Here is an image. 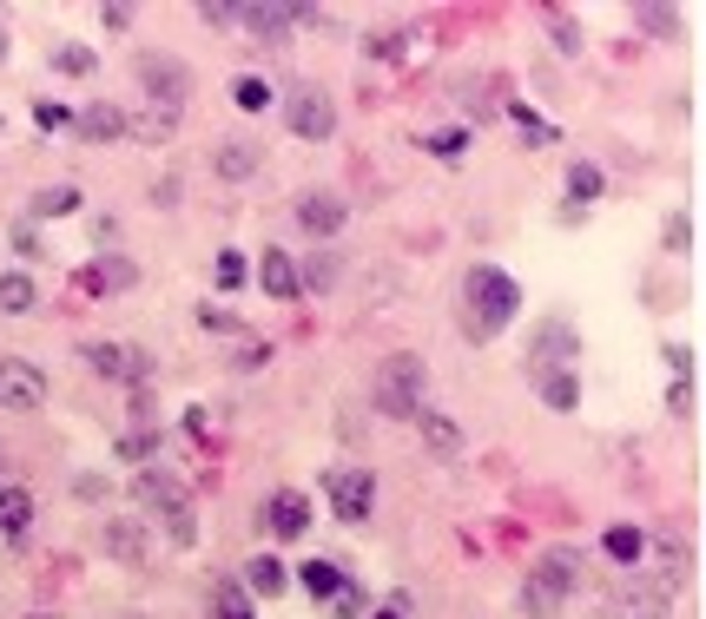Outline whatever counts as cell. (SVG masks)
<instances>
[{
  "label": "cell",
  "instance_id": "cell-18",
  "mask_svg": "<svg viewBox=\"0 0 706 619\" xmlns=\"http://www.w3.org/2000/svg\"><path fill=\"white\" fill-rule=\"evenodd\" d=\"M73 132H80L87 145H119V139H126V113H119V106H106V100H93L80 119H73Z\"/></svg>",
  "mask_w": 706,
  "mask_h": 619
},
{
  "label": "cell",
  "instance_id": "cell-3",
  "mask_svg": "<svg viewBox=\"0 0 706 619\" xmlns=\"http://www.w3.org/2000/svg\"><path fill=\"white\" fill-rule=\"evenodd\" d=\"M568 593H575V554L568 547H548L528 567V580H522V612L528 619H555L568 606Z\"/></svg>",
  "mask_w": 706,
  "mask_h": 619
},
{
  "label": "cell",
  "instance_id": "cell-5",
  "mask_svg": "<svg viewBox=\"0 0 706 619\" xmlns=\"http://www.w3.org/2000/svg\"><path fill=\"white\" fill-rule=\"evenodd\" d=\"M284 126H291L297 139H310V145H324V139L337 132V106H331V93H318V86H297V93L284 100Z\"/></svg>",
  "mask_w": 706,
  "mask_h": 619
},
{
  "label": "cell",
  "instance_id": "cell-50",
  "mask_svg": "<svg viewBox=\"0 0 706 619\" xmlns=\"http://www.w3.org/2000/svg\"><path fill=\"white\" fill-rule=\"evenodd\" d=\"M60 119H66V113H60V106H34V126H40V132H53V126H60Z\"/></svg>",
  "mask_w": 706,
  "mask_h": 619
},
{
  "label": "cell",
  "instance_id": "cell-49",
  "mask_svg": "<svg viewBox=\"0 0 706 619\" xmlns=\"http://www.w3.org/2000/svg\"><path fill=\"white\" fill-rule=\"evenodd\" d=\"M198 323L205 330H239V317H231V310H198Z\"/></svg>",
  "mask_w": 706,
  "mask_h": 619
},
{
  "label": "cell",
  "instance_id": "cell-4",
  "mask_svg": "<svg viewBox=\"0 0 706 619\" xmlns=\"http://www.w3.org/2000/svg\"><path fill=\"white\" fill-rule=\"evenodd\" d=\"M132 73H139V86H145V100L152 106H185V93H192V73L179 66V60H166V53H139L132 60Z\"/></svg>",
  "mask_w": 706,
  "mask_h": 619
},
{
  "label": "cell",
  "instance_id": "cell-37",
  "mask_svg": "<svg viewBox=\"0 0 706 619\" xmlns=\"http://www.w3.org/2000/svg\"><path fill=\"white\" fill-rule=\"evenodd\" d=\"M119 455H126V462H152V455H159V435H152V422H145L139 435H126V441H119Z\"/></svg>",
  "mask_w": 706,
  "mask_h": 619
},
{
  "label": "cell",
  "instance_id": "cell-39",
  "mask_svg": "<svg viewBox=\"0 0 706 619\" xmlns=\"http://www.w3.org/2000/svg\"><path fill=\"white\" fill-rule=\"evenodd\" d=\"M515 126H522V139H528V145H555V126H541L528 106H515Z\"/></svg>",
  "mask_w": 706,
  "mask_h": 619
},
{
  "label": "cell",
  "instance_id": "cell-9",
  "mask_svg": "<svg viewBox=\"0 0 706 619\" xmlns=\"http://www.w3.org/2000/svg\"><path fill=\"white\" fill-rule=\"evenodd\" d=\"M370 501H376V475L370 468H337L331 475V514L337 520H370Z\"/></svg>",
  "mask_w": 706,
  "mask_h": 619
},
{
  "label": "cell",
  "instance_id": "cell-14",
  "mask_svg": "<svg viewBox=\"0 0 706 619\" xmlns=\"http://www.w3.org/2000/svg\"><path fill=\"white\" fill-rule=\"evenodd\" d=\"M258 165H265V145L258 139H218V152H211V171H218L224 185H245Z\"/></svg>",
  "mask_w": 706,
  "mask_h": 619
},
{
  "label": "cell",
  "instance_id": "cell-1",
  "mask_svg": "<svg viewBox=\"0 0 706 619\" xmlns=\"http://www.w3.org/2000/svg\"><path fill=\"white\" fill-rule=\"evenodd\" d=\"M515 304H522V291H515V278L509 271H496V263H476V271L462 278V330H468V343H496L509 323H515Z\"/></svg>",
  "mask_w": 706,
  "mask_h": 619
},
{
  "label": "cell",
  "instance_id": "cell-43",
  "mask_svg": "<svg viewBox=\"0 0 706 619\" xmlns=\"http://www.w3.org/2000/svg\"><path fill=\"white\" fill-rule=\"evenodd\" d=\"M331 599H337V606H331L337 619H363V593H357V586H337Z\"/></svg>",
  "mask_w": 706,
  "mask_h": 619
},
{
  "label": "cell",
  "instance_id": "cell-7",
  "mask_svg": "<svg viewBox=\"0 0 706 619\" xmlns=\"http://www.w3.org/2000/svg\"><path fill=\"white\" fill-rule=\"evenodd\" d=\"M304 21H318L310 8H291V0H258V8H239V27L252 34V40H284L291 27H304Z\"/></svg>",
  "mask_w": 706,
  "mask_h": 619
},
{
  "label": "cell",
  "instance_id": "cell-20",
  "mask_svg": "<svg viewBox=\"0 0 706 619\" xmlns=\"http://www.w3.org/2000/svg\"><path fill=\"white\" fill-rule=\"evenodd\" d=\"M535 396L555 409V415H575V409H581V383H575V370H535Z\"/></svg>",
  "mask_w": 706,
  "mask_h": 619
},
{
  "label": "cell",
  "instance_id": "cell-40",
  "mask_svg": "<svg viewBox=\"0 0 706 619\" xmlns=\"http://www.w3.org/2000/svg\"><path fill=\"white\" fill-rule=\"evenodd\" d=\"M265 363H271V343H239V357H231V370H245V376L265 370Z\"/></svg>",
  "mask_w": 706,
  "mask_h": 619
},
{
  "label": "cell",
  "instance_id": "cell-25",
  "mask_svg": "<svg viewBox=\"0 0 706 619\" xmlns=\"http://www.w3.org/2000/svg\"><path fill=\"white\" fill-rule=\"evenodd\" d=\"M34 304H40V291H34L27 271H8V278H0V317H27Z\"/></svg>",
  "mask_w": 706,
  "mask_h": 619
},
{
  "label": "cell",
  "instance_id": "cell-46",
  "mask_svg": "<svg viewBox=\"0 0 706 619\" xmlns=\"http://www.w3.org/2000/svg\"><path fill=\"white\" fill-rule=\"evenodd\" d=\"M660 237H667V250H686V244H693V224H686V218H667Z\"/></svg>",
  "mask_w": 706,
  "mask_h": 619
},
{
  "label": "cell",
  "instance_id": "cell-42",
  "mask_svg": "<svg viewBox=\"0 0 706 619\" xmlns=\"http://www.w3.org/2000/svg\"><path fill=\"white\" fill-rule=\"evenodd\" d=\"M218 284H224V291H239V284H245V257H239V250H224V257H218Z\"/></svg>",
  "mask_w": 706,
  "mask_h": 619
},
{
  "label": "cell",
  "instance_id": "cell-54",
  "mask_svg": "<svg viewBox=\"0 0 706 619\" xmlns=\"http://www.w3.org/2000/svg\"><path fill=\"white\" fill-rule=\"evenodd\" d=\"M0 468H8V462H0Z\"/></svg>",
  "mask_w": 706,
  "mask_h": 619
},
{
  "label": "cell",
  "instance_id": "cell-32",
  "mask_svg": "<svg viewBox=\"0 0 706 619\" xmlns=\"http://www.w3.org/2000/svg\"><path fill=\"white\" fill-rule=\"evenodd\" d=\"M73 211H80V192H73V185H47L34 198V218H73Z\"/></svg>",
  "mask_w": 706,
  "mask_h": 619
},
{
  "label": "cell",
  "instance_id": "cell-44",
  "mask_svg": "<svg viewBox=\"0 0 706 619\" xmlns=\"http://www.w3.org/2000/svg\"><path fill=\"white\" fill-rule=\"evenodd\" d=\"M73 494H80V501H106L113 488H106V475H80V481H73Z\"/></svg>",
  "mask_w": 706,
  "mask_h": 619
},
{
  "label": "cell",
  "instance_id": "cell-51",
  "mask_svg": "<svg viewBox=\"0 0 706 619\" xmlns=\"http://www.w3.org/2000/svg\"><path fill=\"white\" fill-rule=\"evenodd\" d=\"M370 619H410V612H403V606H383V612H370Z\"/></svg>",
  "mask_w": 706,
  "mask_h": 619
},
{
  "label": "cell",
  "instance_id": "cell-48",
  "mask_svg": "<svg viewBox=\"0 0 706 619\" xmlns=\"http://www.w3.org/2000/svg\"><path fill=\"white\" fill-rule=\"evenodd\" d=\"M14 250H21V257H27V263H34V257H40V250H47V244H40V237H34V224H21V231H14Z\"/></svg>",
  "mask_w": 706,
  "mask_h": 619
},
{
  "label": "cell",
  "instance_id": "cell-2",
  "mask_svg": "<svg viewBox=\"0 0 706 619\" xmlns=\"http://www.w3.org/2000/svg\"><path fill=\"white\" fill-rule=\"evenodd\" d=\"M423 389H429V370H423V357L397 349V357H383L370 402H376V415H389V422H416V409H423Z\"/></svg>",
  "mask_w": 706,
  "mask_h": 619
},
{
  "label": "cell",
  "instance_id": "cell-27",
  "mask_svg": "<svg viewBox=\"0 0 706 619\" xmlns=\"http://www.w3.org/2000/svg\"><path fill=\"white\" fill-rule=\"evenodd\" d=\"M34 520V494L27 488H0V534H27Z\"/></svg>",
  "mask_w": 706,
  "mask_h": 619
},
{
  "label": "cell",
  "instance_id": "cell-28",
  "mask_svg": "<svg viewBox=\"0 0 706 619\" xmlns=\"http://www.w3.org/2000/svg\"><path fill=\"white\" fill-rule=\"evenodd\" d=\"M211 619H252V593H245L239 580L211 586Z\"/></svg>",
  "mask_w": 706,
  "mask_h": 619
},
{
  "label": "cell",
  "instance_id": "cell-23",
  "mask_svg": "<svg viewBox=\"0 0 706 619\" xmlns=\"http://www.w3.org/2000/svg\"><path fill=\"white\" fill-rule=\"evenodd\" d=\"M239 586H245V593H258V599H278L291 580H284V560H278V554H252V560H245V580H239Z\"/></svg>",
  "mask_w": 706,
  "mask_h": 619
},
{
  "label": "cell",
  "instance_id": "cell-19",
  "mask_svg": "<svg viewBox=\"0 0 706 619\" xmlns=\"http://www.w3.org/2000/svg\"><path fill=\"white\" fill-rule=\"evenodd\" d=\"M132 278H139V271H132V257L106 250V257L87 263V278H80V284H87V297H106V291H132Z\"/></svg>",
  "mask_w": 706,
  "mask_h": 619
},
{
  "label": "cell",
  "instance_id": "cell-16",
  "mask_svg": "<svg viewBox=\"0 0 706 619\" xmlns=\"http://www.w3.org/2000/svg\"><path fill=\"white\" fill-rule=\"evenodd\" d=\"M607 619H673V599L660 586H620L607 599Z\"/></svg>",
  "mask_w": 706,
  "mask_h": 619
},
{
  "label": "cell",
  "instance_id": "cell-45",
  "mask_svg": "<svg viewBox=\"0 0 706 619\" xmlns=\"http://www.w3.org/2000/svg\"><path fill=\"white\" fill-rule=\"evenodd\" d=\"M555 47H562V53H581V27L562 21V14H555Z\"/></svg>",
  "mask_w": 706,
  "mask_h": 619
},
{
  "label": "cell",
  "instance_id": "cell-24",
  "mask_svg": "<svg viewBox=\"0 0 706 619\" xmlns=\"http://www.w3.org/2000/svg\"><path fill=\"white\" fill-rule=\"evenodd\" d=\"M654 560H660V580H654V586L673 599V593L686 586V567H693V554H686L680 541H660V547H654Z\"/></svg>",
  "mask_w": 706,
  "mask_h": 619
},
{
  "label": "cell",
  "instance_id": "cell-29",
  "mask_svg": "<svg viewBox=\"0 0 706 619\" xmlns=\"http://www.w3.org/2000/svg\"><path fill=\"white\" fill-rule=\"evenodd\" d=\"M601 185H607V179H601V165H588V158H575V165H568V198H575V205H594V198H601Z\"/></svg>",
  "mask_w": 706,
  "mask_h": 619
},
{
  "label": "cell",
  "instance_id": "cell-15",
  "mask_svg": "<svg viewBox=\"0 0 706 619\" xmlns=\"http://www.w3.org/2000/svg\"><path fill=\"white\" fill-rule=\"evenodd\" d=\"M416 435H423V449L436 455V462H455L462 455V422L455 415H442V409H416Z\"/></svg>",
  "mask_w": 706,
  "mask_h": 619
},
{
  "label": "cell",
  "instance_id": "cell-21",
  "mask_svg": "<svg viewBox=\"0 0 706 619\" xmlns=\"http://www.w3.org/2000/svg\"><path fill=\"white\" fill-rule=\"evenodd\" d=\"M172 132H179V113L172 106H145V113L126 119V139H139V145H172Z\"/></svg>",
  "mask_w": 706,
  "mask_h": 619
},
{
  "label": "cell",
  "instance_id": "cell-12",
  "mask_svg": "<svg viewBox=\"0 0 706 619\" xmlns=\"http://www.w3.org/2000/svg\"><path fill=\"white\" fill-rule=\"evenodd\" d=\"M100 547L119 560V567H145V514H113Z\"/></svg>",
  "mask_w": 706,
  "mask_h": 619
},
{
  "label": "cell",
  "instance_id": "cell-41",
  "mask_svg": "<svg viewBox=\"0 0 706 619\" xmlns=\"http://www.w3.org/2000/svg\"><path fill=\"white\" fill-rule=\"evenodd\" d=\"M403 40H410V34L383 27V34H370V53H376V60H397V53H403Z\"/></svg>",
  "mask_w": 706,
  "mask_h": 619
},
{
  "label": "cell",
  "instance_id": "cell-13",
  "mask_svg": "<svg viewBox=\"0 0 706 619\" xmlns=\"http://www.w3.org/2000/svg\"><path fill=\"white\" fill-rule=\"evenodd\" d=\"M265 527H271L278 541H297L304 527H310V494H304V488H278V494L265 501Z\"/></svg>",
  "mask_w": 706,
  "mask_h": 619
},
{
  "label": "cell",
  "instance_id": "cell-52",
  "mask_svg": "<svg viewBox=\"0 0 706 619\" xmlns=\"http://www.w3.org/2000/svg\"><path fill=\"white\" fill-rule=\"evenodd\" d=\"M0 60H8V34H0Z\"/></svg>",
  "mask_w": 706,
  "mask_h": 619
},
{
  "label": "cell",
  "instance_id": "cell-47",
  "mask_svg": "<svg viewBox=\"0 0 706 619\" xmlns=\"http://www.w3.org/2000/svg\"><path fill=\"white\" fill-rule=\"evenodd\" d=\"M152 205H159V211H172V205H179V179H172V171H166L159 185H152Z\"/></svg>",
  "mask_w": 706,
  "mask_h": 619
},
{
  "label": "cell",
  "instance_id": "cell-33",
  "mask_svg": "<svg viewBox=\"0 0 706 619\" xmlns=\"http://www.w3.org/2000/svg\"><path fill=\"white\" fill-rule=\"evenodd\" d=\"M166 541H172V547H192V541H198V520H192V501H172V507H166Z\"/></svg>",
  "mask_w": 706,
  "mask_h": 619
},
{
  "label": "cell",
  "instance_id": "cell-6",
  "mask_svg": "<svg viewBox=\"0 0 706 619\" xmlns=\"http://www.w3.org/2000/svg\"><path fill=\"white\" fill-rule=\"evenodd\" d=\"M40 402H47V376H40L27 357H0V409L27 415V409H40Z\"/></svg>",
  "mask_w": 706,
  "mask_h": 619
},
{
  "label": "cell",
  "instance_id": "cell-8",
  "mask_svg": "<svg viewBox=\"0 0 706 619\" xmlns=\"http://www.w3.org/2000/svg\"><path fill=\"white\" fill-rule=\"evenodd\" d=\"M87 363L93 376H113V383H152V357L132 343H87Z\"/></svg>",
  "mask_w": 706,
  "mask_h": 619
},
{
  "label": "cell",
  "instance_id": "cell-22",
  "mask_svg": "<svg viewBox=\"0 0 706 619\" xmlns=\"http://www.w3.org/2000/svg\"><path fill=\"white\" fill-rule=\"evenodd\" d=\"M132 501H139L145 514H166L172 501H185V488H179L172 475H159V468H145V475L132 481Z\"/></svg>",
  "mask_w": 706,
  "mask_h": 619
},
{
  "label": "cell",
  "instance_id": "cell-11",
  "mask_svg": "<svg viewBox=\"0 0 706 619\" xmlns=\"http://www.w3.org/2000/svg\"><path fill=\"white\" fill-rule=\"evenodd\" d=\"M350 224V198H337V192H304L297 198V231L304 237H337Z\"/></svg>",
  "mask_w": 706,
  "mask_h": 619
},
{
  "label": "cell",
  "instance_id": "cell-26",
  "mask_svg": "<svg viewBox=\"0 0 706 619\" xmlns=\"http://www.w3.org/2000/svg\"><path fill=\"white\" fill-rule=\"evenodd\" d=\"M601 547H607V560H614V567H634V560L647 554V534H641V527H607Z\"/></svg>",
  "mask_w": 706,
  "mask_h": 619
},
{
  "label": "cell",
  "instance_id": "cell-36",
  "mask_svg": "<svg viewBox=\"0 0 706 619\" xmlns=\"http://www.w3.org/2000/svg\"><path fill=\"white\" fill-rule=\"evenodd\" d=\"M423 145H429V152H436L442 165H455V158L468 152V126H449V132H436V139H423Z\"/></svg>",
  "mask_w": 706,
  "mask_h": 619
},
{
  "label": "cell",
  "instance_id": "cell-34",
  "mask_svg": "<svg viewBox=\"0 0 706 619\" xmlns=\"http://www.w3.org/2000/svg\"><path fill=\"white\" fill-rule=\"evenodd\" d=\"M53 66H60L66 79H80V73H93V47H80V40H66V47H53Z\"/></svg>",
  "mask_w": 706,
  "mask_h": 619
},
{
  "label": "cell",
  "instance_id": "cell-10",
  "mask_svg": "<svg viewBox=\"0 0 706 619\" xmlns=\"http://www.w3.org/2000/svg\"><path fill=\"white\" fill-rule=\"evenodd\" d=\"M575 349H581V336H575L568 317H541L535 323V370H575Z\"/></svg>",
  "mask_w": 706,
  "mask_h": 619
},
{
  "label": "cell",
  "instance_id": "cell-17",
  "mask_svg": "<svg viewBox=\"0 0 706 619\" xmlns=\"http://www.w3.org/2000/svg\"><path fill=\"white\" fill-rule=\"evenodd\" d=\"M258 284H265V297H278V304H297L304 291H297V257L291 250H265L258 257Z\"/></svg>",
  "mask_w": 706,
  "mask_h": 619
},
{
  "label": "cell",
  "instance_id": "cell-53",
  "mask_svg": "<svg viewBox=\"0 0 706 619\" xmlns=\"http://www.w3.org/2000/svg\"><path fill=\"white\" fill-rule=\"evenodd\" d=\"M34 619H47V612H34Z\"/></svg>",
  "mask_w": 706,
  "mask_h": 619
},
{
  "label": "cell",
  "instance_id": "cell-30",
  "mask_svg": "<svg viewBox=\"0 0 706 619\" xmlns=\"http://www.w3.org/2000/svg\"><path fill=\"white\" fill-rule=\"evenodd\" d=\"M231 106H239V113H265L271 106V86L258 73H239V79H231Z\"/></svg>",
  "mask_w": 706,
  "mask_h": 619
},
{
  "label": "cell",
  "instance_id": "cell-35",
  "mask_svg": "<svg viewBox=\"0 0 706 619\" xmlns=\"http://www.w3.org/2000/svg\"><path fill=\"white\" fill-rule=\"evenodd\" d=\"M304 586H310V593H324V599H331V593L344 586V573H337V560H304Z\"/></svg>",
  "mask_w": 706,
  "mask_h": 619
},
{
  "label": "cell",
  "instance_id": "cell-38",
  "mask_svg": "<svg viewBox=\"0 0 706 619\" xmlns=\"http://www.w3.org/2000/svg\"><path fill=\"white\" fill-rule=\"evenodd\" d=\"M641 27L660 34V40H673V34H680V14H673V8H641Z\"/></svg>",
  "mask_w": 706,
  "mask_h": 619
},
{
  "label": "cell",
  "instance_id": "cell-31",
  "mask_svg": "<svg viewBox=\"0 0 706 619\" xmlns=\"http://www.w3.org/2000/svg\"><path fill=\"white\" fill-rule=\"evenodd\" d=\"M337 271H344L337 250H318V257H310V271H297V291H331V284H337Z\"/></svg>",
  "mask_w": 706,
  "mask_h": 619
}]
</instances>
